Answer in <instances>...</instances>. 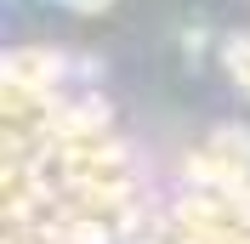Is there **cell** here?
Returning a JSON list of instances; mask_svg holds the SVG:
<instances>
[{
    "instance_id": "cell-3",
    "label": "cell",
    "mask_w": 250,
    "mask_h": 244,
    "mask_svg": "<svg viewBox=\"0 0 250 244\" xmlns=\"http://www.w3.org/2000/svg\"><path fill=\"white\" fill-rule=\"evenodd\" d=\"M74 12H103V6H114V0H68Z\"/></svg>"
},
{
    "instance_id": "cell-1",
    "label": "cell",
    "mask_w": 250,
    "mask_h": 244,
    "mask_svg": "<svg viewBox=\"0 0 250 244\" xmlns=\"http://www.w3.org/2000/svg\"><path fill=\"white\" fill-rule=\"evenodd\" d=\"M210 153H216V159H228V165H239V170H250V131L222 125L216 137H210Z\"/></svg>"
},
{
    "instance_id": "cell-2",
    "label": "cell",
    "mask_w": 250,
    "mask_h": 244,
    "mask_svg": "<svg viewBox=\"0 0 250 244\" xmlns=\"http://www.w3.org/2000/svg\"><path fill=\"white\" fill-rule=\"evenodd\" d=\"M228 68H233V80L250 91V34H233L228 40Z\"/></svg>"
}]
</instances>
